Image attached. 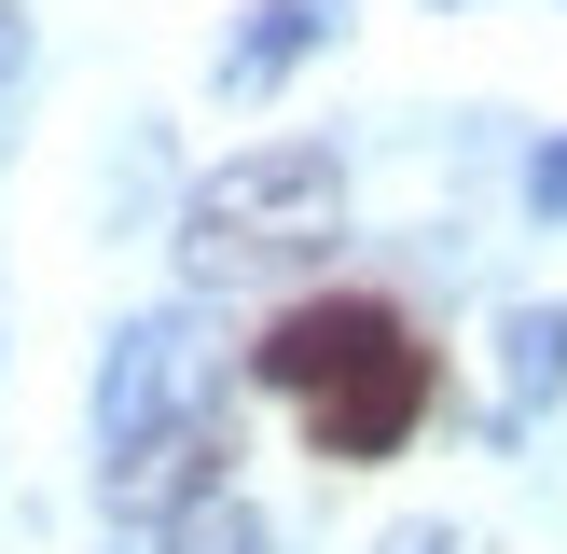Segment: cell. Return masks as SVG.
Segmentation results:
<instances>
[{
    "label": "cell",
    "mask_w": 567,
    "mask_h": 554,
    "mask_svg": "<svg viewBox=\"0 0 567 554\" xmlns=\"http://www.w3.org/2000/svg\"><path fill=\"white\" fill-rule=\"evenodd\" d=\"M14 83H28V14L0 0V98H14Z\"/></svg>",
    "instance_id": "ba28073f"
},
{
    "label": "cell",
    "mask_w": 567,
    "mask_h": 554,
    "mask_svg": "<svg viewBox=\"0 0 567 554\" xmlns=\"http://www.w3.org/2000/svg\"><path fill=\"white\" fill-rule=\"evenodd\" d=\"M332 236H347V166H332L319 138H264V153H236L221 181H194V208H181V277H194V291L291 277V264H319Z\"/></svg>",
    "instance_id": "7a4b0ae2"
},
{
    "label": "cell",
    "mask_w": 567,
    "mask_h": 554,
    "mask_svg": "<svg viewBox=\"0 0 567 554\" xmlns=\"http://www.w3.org/2000/svg\"><path fill=\"white\" fill-rule=\"evenodd\" d=\"M153 554H264V513H249L236 485H208V499H181V513L153 526Z\"/></svg>",
    "instance_id": "52a82bcc"
},
{
    "label": "cell",
    "mask_w": 567,
    "mask_h": 554,
    "mask_svg": "<svg viewBox=\"0 0 567 554\" xmlns=\"http://www.w3.org/2000/svg\"><path fill=\"white\" fill-rule=\"evenodd\" d=\"M208 485H221V416H181V430L111 443V513H125V526H166L181 499H208Z\"/></svg>",
    "instance_id": "277c9868"
},
{
    "label": "cell",
    "mask_w": 567,
    "mask_h": 554,
    "mask_svg": "<svg viewBox=\"0 0 567 554\" xmlns=\"http://www.w3.org/2000/svg\"><path fill=\"white\" fill-rule=\"evenodd\" d=\"M374 554H457V541H443V526H402V541H374Z\"/></svg>",
    "instance_id": "9c48e42d"
},
{
    "label": "cell",
    "mask_w": 567,
    "mask_h": 554,
    "mask_svg": "<svg viewBox=\"0 0 567 554\" xmlns=\"http://www.w3.org/2000/svg\"><path fill=\"white\" fill-rule=\"evenodd\" d=\"M249 375L305 416V443H319L332 471H374V458L415 443L443 360H430V332H415L388 291H319V305H291V319L249 332Z\"/></svg>",
    "instance_id": "6da1fadb"
},
{
    "label": "cell",
    "mask_w": 567,
    "mask_h": 554,
    "mask_svg": "<svg viewBox=\"0 0 567 554\" xmlns=\"http://www.w3.org/2000/svg\"><path fill=\"white\" fill-rule=\"evenodd\" d=\"M181 416H208V332H194V319H138L125 347H111L97 430L138 443V430H181Z\"/></svg>",
    "instance_id": "3957f363"
},
{
    "label": "cell",
    "mask_w": 567,
    "mask_h": 554,
    "mask_svg": "<svg viewBox=\"0 0 567 554\" xmlns=\"http://www.w3.org/2000/svg\"><path fill=\"white\" fill-rule=\"evenodd\" d=\"M540 208H567V153H540Z\"/></svg>",
    "instance_id": "30bf717a"
},
{
    "label": "cell",
    "mask_w": 567,
    "mask_h": 554,
    "mask_svg": "<svg viewBox=\"0 0 567 554\" xmlns=\"http://www.w3.org/2000/svg\"><path fill=\"white\" fill-rule=\"evenodd\" d=\"M554 388H567V305H526V319L498 332V402H513V416H540Z\"/></svg>",
    "instance_id": "8992f818"
},
{
    "label": "cell",
    "mask_w": 567,
    "mask_h": 554,
    "mask_svg": "<svg viewBox=\"0 0 567 554\" xmlns=\"http://www.w3.org/2000/svg\"><path fill=\"white\" fill-rule=\"evenodd\" d=\"M332 14H347V0H264V28H236L221 83H236V98H249V83H277L291 55H319V42H332Z\"/></svg>",
    "instance_id": "5b68a950"
}]
</instances>
